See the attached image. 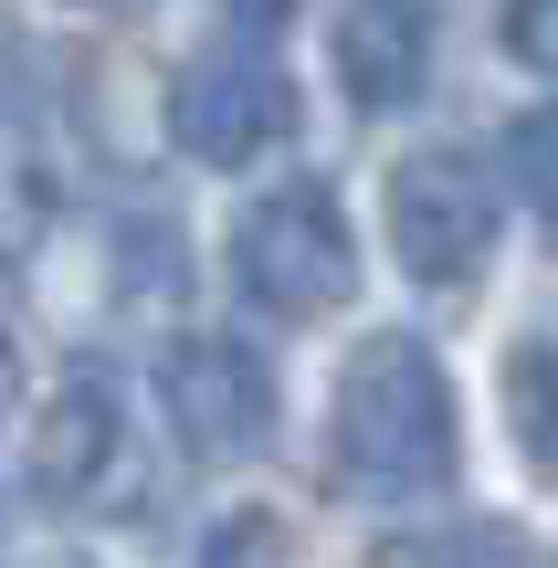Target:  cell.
Returning <instances> with one entry per match:
<instances>
[{
	"mask_svg": "<svg viewBox=\"0 0 558 568\" xmlns=\"http://www.w3.org/2000/svg\"><path fill=\"white\" fill-rule=\"evenodd\" d=\"M327 453H337V485L348 495H379V506H422L464 474V432H454V379L422 337L379 326L369 347H348L337 368V422H327Z\"/></svg>",
	"mask_w": 558,
	"mask_h": 568,
	"instance_id": "1",
	"label": "cell"
},
{
	"mask_svg": "<svg viewBox=\"0 0 558 568\" xmlns=\"http://www.w3.org/2000/svg\"><path fill=\"white\" fill-rule=\"evenodd\" d=\"M232 284H243L264 316L316 326L358 295V243H348V211H337L327 180H274L264 201L232 222Z\"/></svg>",
	"mask_w": 558,
	"mask_h": 568,
	"instance_id": "2",
	"label": "cell"
},
{
	"mask_svg": "<svg viewBox=\"0 0 558 568\" xmlns=\"http://www.w3.org/2000/svg\"><path fill=\"white\" fill-rule=\"evenodd\" d=\"M390 253L412 284H475L496 253V180L464 148H412L390 169Z\"/></svg>",
	"mask_w": 558,
	"mask_h": 568,
	"instance_id": "3",
	"label": "cell"
},
{
	"mask_svg": "<svg viewBox=\"0 0 558 568\" xmlns=\"http://www.w3.org/2000/svg\"><path fill=\"white\" fill-rule=\"evenodd\" d=\"M169 138L201 169H253L264 148L295 138V84L264 53H201L169 74Z\"/></svg>",
	"mask_w": 558,
	"mask_h": 568,
	"instance_id": "4",
	"label": "cell"
},
{
	"mask_svg": "<svg viewBox=\"0 0 558 568\" xmlns=\"http://www.w3.org/2000/svg\"><path fill=\"white\" fill-rule=\"evenodd\" d=\"M159 400L201 464H253L274 443V368L243 337H180L159 368Z\"/></svg>",
	"mask_w": 558,
	"mask_h": 568,
	"instance_id": "5",
	"label": "cell"
},
{
	"mask_svg": "<svg viewBox=\"0 0 558 568\" xmlns=\"http://www.w3.org/2000/svg\"><path fill=\"white\" fill-rule=\"evenodd\" d=\"M138 474V443H126V400L95 379V368H74V379L42 400V432H32V485L53 495V506H84L105 516V495Z\"/></svg>",
	"mask_w": 558,
	"mask_h": 568,
	"instance_id": "6",
	"label": "cell"
},
{
	"mask_svg": "<svg viewBox=\"0 0 558 568\" xmlns=\"http://www.w3.org/2000/svg\"><path fill=\"white\" fill-rule=\"evenodd\" d=\"M337 84L358 116H400L433 84V21L422 0H348L337 11Z\"/></svg>",
	"mask_w": 558,
	"mask_h": 568,
	"instance_id": "7",
	"label": "cell"
},
{
	"mask_svg": "<svg viewBox=\"0 0 558 568\" xmlns=\"http://www.w3.org/2000/svg\"><path fill=\"white\" fill-rule=\"evenodd\" d=\"M506 432H517L527 474L558 485V337H527L517 358H506Z\"/></svg>",
	"mask_w": 558,
	"mask_h": 568,
	"instance_id": "8",
	"label": "cell"
},
{
	"mask_svg": "<svg viewBox=\"0 0 558 568\" xmlns=\"http://www.w3.org/2000/svg\"><path fill=\"white\" fill-rule=\"evenodd\" d=\"M42 232H53V169H42V148L21 126H0V264L32 253Z\"/></svg>",
	"mask_w": 558,
	"mask_h": 568,
	"instance_id": "9",
	"label": "cell"
},
{
	"mask_svg": "<svg viewBox=\"0 0 558 568\" xmlns=\"http://www.w3.org/2000/svg\"><path fill=\"white\" fill-rule=\"evenodd\" d=\"M190 568H295V527L274 506H232V516H211Z\"/></svg>",
	"mask_w": 558,
	"mask_h": 568,
	"instance_id": "10",
	"label": "cell"
},
{
	"mask_svg": "<svg viewBox=\"0 0 558 568\" xmlns=\"http://www.w3.org/2000/svg\"><path fill=\"white\" fill-rule=\"evenodd\" d=\"M506 169H517V190L538 201L548 253H558V105H527V116L506 126Z\"/></svg>",
	"mask_w": 558,
	"mask_h": 568,
	"instance_id": "11",
	"label": "cell"
},
{
	"mask_svg": "<svg viewBox=\"0 0 558 568\" xmlns=\"http://www.w3.org/2000/svg\"><path fill=\"white\" fill-rule=\"evenodd\" d=\"M422 568H538V558H527V537H517V527H496V516H475V527L433 537V558H422Z\"/></svg>",
	"mask_w": 558,
	"mask_h": 568,
	"instance_id": "12",
	"label": "cell"
},
{
	"mask_svg": "<svg viewBox=\"0 0 558 568\" xmlns=\"http://www.w3.org/2000/svg\"><path fill=\"white\" fill-rule=\"evenodd\" d=\"M506 53L527 74H558V0H506Z\"/></svg>",
	"mask_w": 558,
	"mask_h": 568,
	"instance_id": "13",
	"label": "cell"
},
{
	"mask_svg": "<svg viewBox=\"0 0 558 568\" xmlns=\"http://www.w3.org/2000/svg\"><path fill=\"white\" fill-rule=\"evenodd\" d=\"M222 11L243 21V32H285V21H295V0H222Z\"/></svg>",
	"mask_w": 558,
	"mask_h": 568,
	"instance_id": "14",
	"label": "cell"
},
{
	"mask_svg": "<svg viewBox=\"0 0 558 568\" xmlns=\"http://www.w3.org/2000/svg\"><path fill=\"white\" fill-rule=\"evenodd\" d=\"M11 389H21V358H11V337H0V410H11Z\"/></svg>",
	"mask_w": 558,
	"mask_h": 568,
	"instance_id": "15",
	"label": "cell"
},
{
	"mask_svg": "<svg viewBox=\"0 0 558 568\" xmlns=\"http://www.w3.org/2000/svg\"><path fill=\"white\" fill-rule=\"evenodd\" d=\"M74 11H148V0H74Z\"/></svg>",
	"mask_w": 558,
	"mask_h": 568,
	"instance_id": "16",
	"label": "cell"
}]
</instances>
